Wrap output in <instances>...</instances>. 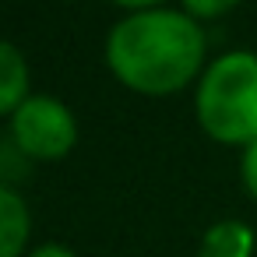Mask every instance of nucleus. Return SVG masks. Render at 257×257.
Instances as JSON below:
<instances>
[{
    "label": "nucleus",
    "mask_w": 257,
    "mask_h": 257,
    "mask_svg": "<svg viewBox=\"0 0 257 257\" xmlns=\"http://www.w3.org/2000/svg\"><path fill=\"white\" fill-rule=\"evenodd\" d=\"M204 32L194 15L148 8L131 11L106 36V67L138 95H173L204 74Z\"/></svg>",
    "instance_id": "nucleus-1"
},
{
    "label": "nucleus",
    "mask_w": 257,
    "mask_h": 257,
    "mask_svg": "<svg viewBox=\"0 0 257 257\" xmlns=\"http://www.w3.org/2000/svg\"><path fill=\"white\" fill-rule=\"evenodd\" d=\"M201 131L218 145L257 141V53L232 50L204 67L194 95Z\"/></svg>",
    "instance_id": "nucleus-2"
},
{
    "label": "nucleus",
    "mask_w": 257,
    "mask_h": 257,
    "mask_svg": "<svg viewBox=\"0 0 257 257\" xmlns=\"http://www.w3.org/2000/svg\"><path fill=\"white\" fill-rule=\"evenodd\" d=\"M8 120H11V145L25 159L57 162L78 145V120L53 95H29Z\"/></svg>",
    "instance_id": "nucleus-3"
},
{
    "label": "nucleus",
    "mask_w": 257,
    "mask_h": 257,
    "mask_svg": "<svg viewBox=\"0 0 257 257\" xmlns=\"http://www.w3.org/2000/svg\"><path fill=\"white\" fill-rule=\"evenodd\" d=\"M29 232H32L29 204L11 183H4L0 187V257H25Z\"/></svg>",
    "instance_id": "nucleus-4"
},
{
    "label": "nucleus",
    "mask_w": 257,
    "mask_h": 257,
    "mask_svg": "<svg viewBox=\"0 0 257 257\" xmlns=\"http://www.w3.org/2000/svg\"><path fill=\"white\" fill-rule=\"evenodd\" d=\"M253 246H257V236L246 222L222 218L204 229L197 257H253Z\"/></svg>",
    "instance_id": "nucleus-5"
},
{
    "label": "nucleus",
    "mask_w": 257,
    "mask_h": 257,
    "mask_svg": "<svg viewBox=\"0 0 257 257\" xmlns=\"http://www.w3.org/2000/svg\"><path fill=\"white\" fill-rule=\"evenodd\" d=\"M29 95V60L15 43H4L0 46V113L11 116Z\"/></svg>",
    "instance_id": "nucleus-6"
},
{
    "label": "nucleus",
    "mask_w": 257,
    "mask_h": 257,
    "mask_svg": "<svg viewBox=\"0 0 257 257\" xmlns=\"http://www.w3.org/2000/svg\"><path fill=\"white\" fill-rule=\"evenodd\" d=\"M236 4H239V0H183V11L194 15L197 22H204V18H222V15H229Z\"/></svg>",
    "instance_id": "nucleus-7"
},
{
    "label": "nucleus",
    "mask_w": 257,
    "mask_h": 257,
    "mask_svg": "<svg viewBox=\"0 0 257 257\" xmlns=\"http://www.w3.org/2000/svg\"><path fill=\"white\" fill-rule=\"evenodd\" d=\"M239 180H243L246 194L257 201V141H250L239 155Z\"/></svg>",
    "instance_id": "nucleus-8"
},
{
    "label": "nucleus",
    "mask_w": 257,
    "mask_h": 257,
    "mask_svg": "<svg viewBox=\"0 0 257 257\" xmlns=\"http://www.w3.org/2000/svg\"><path fill=\"white\" fill-rule=\"evenodd\" d=\"M25 257H78L71 246H64V243H43V246H36V250H29Z\"/></svg>",
    "instance_id": "nucleus-9"
},
{
    "label": "nucleus",
    "mask_w": 257,
    "mask_h": 257,
    "mask_svg": "<svg viewBox=\"0 0 257 257\" xmlns=\"http://www.w3.org/2000/svg\"><path fill=\"white\" fill-rule=\"evenodd\" d=\"M123 11H148V8H162V0H113Z\"/></svg>",
    "instance_id": "nucleus-10"
}]
</instances>
